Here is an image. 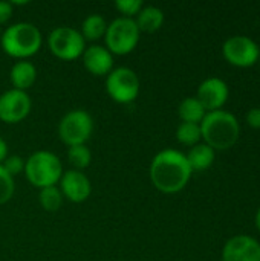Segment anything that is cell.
<instances>
[{
  "label": "cell",
  "mask_w": 260,
  "mask_h": 261,
  "mask_svg": "<svg viewBox=\"0 0 260 261\" xmlns=\"http://www.w3.org/2000/svg\"><path fill=\"white\" fill-rule=\"evenodd\" d=\"M224 58L238 67H250L257 63L260 49L257 43L247 35L230 37L222 46Z\"/></svg>",
  "instance_id": "obj_7"
},
{
  "label": "cell",
  "mask_w": 260,
  "mask_h": 261,
  "mask_svg": "<svg viewBox=\"0 0 260 261\" xmlns=\"http://www.w3.org/2000/svg\"><path fill=\"white\" fill-rule=\"evenodd\" d=\"M256 228L259 229L260 232V208L259 211H257V214H256Z\"/></svg>",
  "instance_id": "obj_29"
},
{
  "label": "cell",
  "mask_w": 260,
  "mask_h": 261,
  "mask_svg": "<svg viewBox=\"0 0 260 261\" xmlns=\"http://www.w3.org/2000/svg\"><path fill=\"white\" fill-rule=\"evenodd\" d=\"M61 202H63L61 191L55 185L41 188V191H40V203L46 211H57L61 206Z\"/></svg>",
  "instance_id": "obj_21"
},
{
  "label": "cell",
  "mask_w": 260,
  "mask_h": 261,
  "mask_svg": "<svg viewBox=\"0 0 260 261\" xmlns=\"http://www.w3.org/2000/svg\"><path fill=\"white\" fill-rule=\"evenodd\" d=\"M228 86L221 78H207L198 89V101L202 104L205 112L221 110L228 99Z\"/></svg>",
  "instance_id": "obj_12"
},
{
  "label": "cell",
  "mask_w": 260,
  "mask_h": 261,
  "mask_svg": "<svg viewBox=\"0 0 260 261\" xmlns=\"http://www.w3.org/2000/svg\"><path fill=\"white\" fill-rule=\"evenodd\" d=\"M104 35L109 52L124 55L136 46L139 40V29L135 20L129 17H120L107 24Z\"/></svg>",
  "instance_id": "obj_5"
},
{
  "label": "cell",
  "mask_w": 260,
  "mask_h": 261,
  "mask_svg": "<svg viewBox=\"0 0 260 261\" xmlns=\"http://www.w3.org/2000/svg\"><path fill=\"white\" fill-rule=\"evenodd\" d=\"M84 66L93 75H106L113 66L112 54L103 46H90L84 50Z\"/></svg>",
  "instance_id": "obj_14"
},
{
  "label": "cell",
  "mask_w": 260,
  "mask_h": 261,
  "mask_svg": "<svg viewBox=\"0 0 260 261\" xmlns=\"http://www.w3.org/2000/svg\"><path fill=\"white\" fill-rule=\"evenodd\" d=\"M2 46L6 54L15 58L34 55L41 46V34L32 23H15L2 35Z\"/></svg>",
  "instance_id": "obj_3"
},
{
  "label": "cell",
  "mask_w": 260,
  "mask_h": 261,
  "mask_svg": "<svg viewBox=\"0 0 260 261\" xmlns=\"http://www.w3.org/2000/svg\"><path fill=\"white\" fill-rule=\"evenodd\" d=\"M37 78L35 66L29 61H18L11 69V81L18 90H25L34 84Z\"/></svg>",
  "instance_id": "obj_16"
},
{
  "label": "cell",
  "mask_w": 260,
  "mask_h": 261,
  "mask_svg": "<svg viewBox=\"0 0 260 261\" xmlns=\"http://www.w3.org/2000/svg\"><path fill=\"white\" fill-rule=\"evenodd\" d=\"M247 122H248V125L253 127V128H260V107L251 109V110L247 113Z\"/></svg>",
  "instance_id": "obj_27"
},
{
  "label": "cell",
  "mask_w": 260,
  "mask_h": 261,
  "mask_svg": "<svg viewBox=\"0 0 260 261\" xmlns=\"http://www.w3.org/2000/svg\"><path fill=\"white\" fill-rule=\"evenodd\" d=\"M26 177L34 187H54L63 176L60 159L51 151H37L26 161Z\"/></svg>",
  "instance_id": "obj_4"
},
{
  "label": "cell",
  "mask_w": 260,
  "mask_h": 261,
  "mask_svg": "<svg viewBox=\"0 0 260 261\" xmlns=\"http://www.w3.org/2000/svg\"><path fill=\"white\" fill-rule=\"evenodd\" d=\"M60 182H61L63 194L72 202H77V203L83 202L90 194V182L87 176L81 171H77V170L66 171L61 176Z\"/></svg>",
  "instance_id": "obj_13"
},
{
  "label": "cell",
  "mask_w": 260,
  "mask_h": 261,
  "mask_svg": "<svg viewBox=\"0 0 260 261\" xmlns=\"http://www.w3.org/2000/svg\"><path fill=\"white\" fill-rule=\"evenodd\" d=\"M199 127L205 144L215 151L231 148L241 136V125L236 116L227 110L208 112Z\"/></svg>",
  "instance_id": "obj_2"
},
{
  "label": "cell",
  "mask_w": 260,
  "mask_h": 261,
  "mask_svg": "<svg viewBox=\"0 0 260 261\" xmlns=\"http://www.w3.org/2000/svg\"><path fill=\"white\" fill-rule=\"evenodd\" d=\"M192 168L185 154L178 150H162L150 165V179L153 185L167 194L181 191L192 177Z\"/></svg>",
  "instance_id": "obj_1"
},
{
  "label": "cell",
  "mask_w": 260,
  "mask_h": 261,
  "mask_svg": "<svg viewBox=\"0 0 260 261\" xmlns=\"http://www.w3.org/2000/svg\"><path fill=\"white\" fill-rule=\"evenodd\" d=\"M107 93L116 102H132L139 92V80L136 73L129 67H118L112 70L106 81Z\"/></svg>",
  "instance_id": "obj_8"
},
{
  "label": "cell",
  "mask_w": 260,
  "mask_h": 261,
  "mask_svg": "<svg viewBox=\"0 0 260 261\" xmlns=\"http://www.w3.org/2000/svg\"><path fill=\"white\" fill-rule=\"evenodd\" d=\"M176 138L181 144L184 145H196L199 142L201 136V127L199 124H192V122H182L178 130H176Z\"/></svg>",
  "instance_id": "obj_20"
},
{
  "label": "cell",
  "mask_w": 260,
  "mask_h": 261,
  "mask_svg": "<svg viewBox=\"0 0 260 261\" xmlns=\"http://www.w3.org/2000/svg\"><path fill=\"white\" fill-rule=\"evenodd\" d=\"M222 261H260V243L250 236H236L225 243Z\"/></svg>",
  "instance_id": "obj_11"
},
{
  "label": "cell",
  "mask_w": 260,
  "mask_h": 261,
  "mask_svg": "<svg viewBox=\"0 0 260 261\" xmlns=\"http://www.w3.org/2000/svg\"><path fill=\"white\" fill-rule=\"evenodd\" d=\"M8 158V147L6 142L0 138V162H3Z\"/></svg>",
  "instance_id": "obj_28"
},
{
  "label": "cell",
  "mask_w": 260,
  "mask_h": 261,
  "mask_svg": "<svg viewBox=\"0 0 260 261\" xmlns=\"http://www.w3.org/2000/svg\"><path fill=\"white\" fill-rule=\"evenodd\" d=\"M31 110V98L25 90L12 89L0 95V119L12 124L18 122Z\"/></svg>",
  "instance_id": "obj_10"
},
{
  "label": "cell",
  "mask_w": 260,
  "mask_h": 261,
  "mask_svg": "<svg viewBox=\"0 0 260 261\" xmlns=\"http://www.w3.org/2000/svg\"><path fill=\"white\" fill-rule=\"evenodd\" d=\"M192 171H204L211 167L215 162V150L204 144H196L190 148L188 154L185 156Z\"/></svg>",
  "instance_id": "obj_15"
},
{
  "label": "cell",
  "mask_w": 260,
  "mask_h": 261,
  "mask_svg": "<svg viewBox=\"0 0 260 261\" xmlns=\"http://www.w3.org/2000/svg\"><path fill=\"white\" fill-rule=\"evenodd\" d=\"M257 63H259V64H260V55H259V60H257Z\"/></svg>",
  "instance_id": "obj_30"
},
{
  "label": "cell",
  "mask_w": 260,
  "mask_h": 261,
  "mask_svg": "<svg viewBox=\"0 0 260 261\" xmlns=\"http://www.w3.org/2000/svg\"><path fill=\"white\" fill-rule=\"evenodd\" d=\"M164 21V14L159 8L156 6H146L138 12L136 18V26L139 31L144 32H155L162 26Z\"/></svg>",
  "instance_id": "obj_17"
},
{
  "label": "cell",
  "mask_w": 260,
  "mask_h": 261,
  "mask_svg": "<svg viewBox=\"0 0 260 261\" xmlns=\"http://www.w3.org/2000/svg\"><path fill=\"white\" fill-rule=\"evenodd\" d=\"M207 115L202 104L198 101V98H185L179 104V116L182 122H192V124H201L204 116Z\"/></svg>",
  "instance_id": "obj_18"
},
{
  "label": "cell",
  "mask_w": 260,
  "mask_h": 261,
  "mask_svg": "<svg viewBox=\"0 0 260 261\" xmlns=\"http://www.w3.org/2000/svg\"><path fill=\"white\" fill-rule=\"evenodd\" d=\"M14 194V180L12 176H9L5 168L0 165V205L8 202L11 196Z\"/></svg>",
  "instance_id": "obj_23"
},
{
  "label": "cell",
  "mask_w": 260,
  "mask_h": 261,
  "mask_svg": "<svg viewBox=\"0 0 260 261\" xmlns=\"http://www.w3.org/2000/svg\"><path fill=\"white\" fill-rule=\"evenodd\" d=\"M12 15V3L0 0V24L6 23Z\"/></svg>",
  "instance_id": "obj_26"
},
{
  "label": "cell",
  "mask_w": 260,
  "mask_h": 261,
  "mask_svg": "<svg viewBox=\"0 0 260 261\" xmlns=\"http://www.w3.org/2000/svg\"><path fill=\"white\" fill-rule=\"evenodd\" d=\"M115 6L118 8L120 12L129 15H135L143 9V0H116Z\"/></svg>",
  "instance_id": "obj_24"
},
{
  "label": "cell",
  "mask_w": 260,
  "mask_h": 261,
  "mask_svg": "<svg viewBox=\"0 0 260 261\" xmlns=\"http://www.w3.org/2000/svg\"><path fill=\"white\" fill-rule=\"evenodd\" d=\"M2 167L5 168V171H6L9 176H15V174H18L20 171H23L25 162H23V159H21L20 156H9V158H6V159L3 161V165H2Z\"/></svg>",
  "instance_id": "obj_25"
},
{
  "label": "cell",
  "mask_w": 260,
  "mask_h": 261,
  "mask_svg": "<svg viewBox=\"0 0 260 261\" xmlns=\"http://www.w3.org/2000/svg\"><path fill=\"white\" fill-rule=\"evenodd\" d=\"M107 24L106 20L101 15H89L84 21H83V38L86 40H98L100 37H103L106 34Z\"/></svg>",
  "instance_id": "obj_19"
},
{
  "label": "cell",
  "mask_w": 260,
  "mask_h": 261,
  "mask_svg": "<svg viewBox=\"0 0 260 261\" xmlns=\"http://www.w3.org/2000/svg\"><path fill=\"white\" fill-rule=\"evenodd\" d=\"M69 161L75 168H86L90 164V151L84 145H74L69 147Z\"/></svg>",
  "instance_id": "obj_22"
},
{
  "label": "cell",
  "mask_w": 260,
  "mask_h": 261,
  "mask_svg": "<svg viewBox=\"0 0 260 261\" xmlns=\"http://www.w3.org/2000/svg\"><path fill=\"white\" fill-rule=\"evenodd\" d=\"M92 130V118L84 110H72L66 113L58 125V135L61 141L69 147L84 145V142L90 138Z\"/></svg>",
  "instance_id": "obj_6"
},
{
  "label": "cell",
  "mask_w": 260,
  "mask_h": 261,
  "mask_svg": "<svg viewBox=\"0 0 260 261\" xmlns=\"http://www.w3.org/2000/svg\"><path fill=\"white\" fill-rule=\"evenodd\" d=\"M54 55L63 60H74L84 52V38L74 28L61 26L54 29L48 38Z\"/></svg>",
  "instance_id": "obj_9"
}]
</instances>
